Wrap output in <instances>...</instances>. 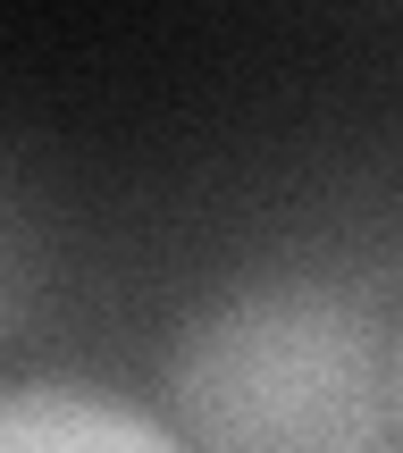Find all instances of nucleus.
Returning <instances> with one entry per match:
<instances>
[{"label": "nucleus", "instance_id": "3", "mask_svg": "<svg viewBox=\"0 0 403 453\" xmlns=\"http://www.w3.org/2000/svg\"><path fill=\"white\" fill-rule=\"evenodd\" d=\"M395 395H403V336H395Z\"/></svg>", "mask_w": 403, "mask_h": 453}, {"label": "nucleus", "instance_id": "1", "mask_svg": "<svg viewBox=\"0 0 403 453\" xmlns=\"http://www.w3.org/2000/svg\"><path fill=\"white\" fill-rule=\"evenodd\" d=\"M378 319L328 286H252L194 311L168 353L185 453H378Z\"/></svg>", "mask_w": 403, "mask_h": 453}, {"label": "nucleus", "instance_id": "2", "mask_svg": "<svg viewBox=\"0 0 403 453\" xmlns=\"http://www.w3.org/2000/svg\"><path fill=\"white\" fill-rule=\"evenodd\" d=\"M0 453H185V437L110 387L26 378L0 387Z\"/></svg>", "mask_w": 403, "mask_h": 453}]
</instances>
